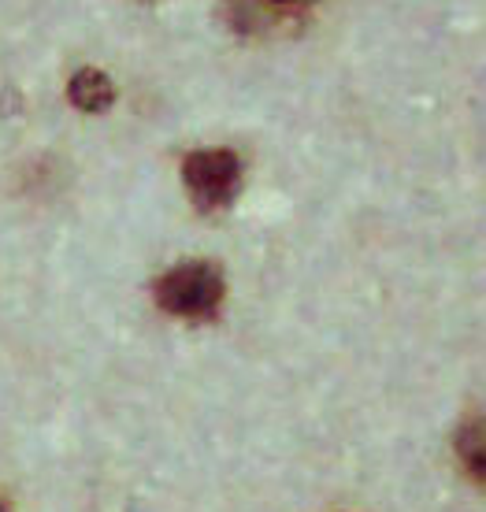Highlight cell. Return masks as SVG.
Returning a JSON list of instances; mask_svg holds the SVG:
<instances>
[{"instance_id": "cell-6", "label": "cell", "mask_w": 486, "mask_h": 512, "mask_svg": "<svg viewBox=\"0 0 486 512\" xmlns=\"http://www.w3.org/2000/svg\"><path fill=\"white\" fill-rule=\"evenodd\" d=\"M0 512H12V509H8V505H4V501H0Z\"/></svg>"}, {"instance_id": "cell-5", "label": "cell", "mask_w": 486, "mask_h": 512, "mask_svg": "<svg viewBox=\"0 0 486 512\" xmlns=\"http://www.w3.org/2000/svg\"><path fill=\"white\" fill-rule=\"evenodd\" d=\"M268 4H279V8H286V4H297V0H268Z\"/></svg>"}, {"instance_id": "cell-4", "label": "cell", "mask_w": 486, "mask_h": 512, "mask_svg": "<svg viewBox=\"0 0 486 512\" xmlns=\"http://www.w3.org/2000/svg\"><path fill=\"white\" fill-rule=\"evenodd\" d=\"M67 101L75 104L78 112H90V116H101L112 108L116 101V86H112V78L97 71V67H82L71 75L67 82Z\"/></svg>"}, {"instance_id": "cell-2", "label": "cell", "mask_w": 486, "mask_h": 512, "mask_svg": "<svg viewBox=\"0 0 486 512\" xmlns=\"http://www.w3.org/2000/svg\"><path fill=\"white\" fill-rule=\"evenodd\" d=\"M182 182L201 212H219L238 197L242 160L231 149H197L182 160Z\"/></svg>"}, {"instance_id": "cell-1", "label": "cell", "mask_w": 486, "mask_h": 512, "mask_svg": "<svg viewBox=\"0 0 486 512\" xmlns=\"http://www.w3.org/2000/svg\"><path fill=\"white\" fill-rule=\"evenodd\" d=\"M223 297H227V282L212 260H182L153 282V301L175 320H216Z\"/></svg>"}, {"instance_id": "cell-3", "label": "cell", "mask_w": 486, "mask_h": 512, "mask_svg": "<svg viewBox=\"0 0 486 512\" xmlns=\"http://www.w3.org/2000/svg\"><path fill=\"white\" fill-rule=\"evenodd\" d=\"M453 457L461 464V472L483 490L486 483V431H483V412H475L453 431Z\"/></svg>"}]
</instances>
